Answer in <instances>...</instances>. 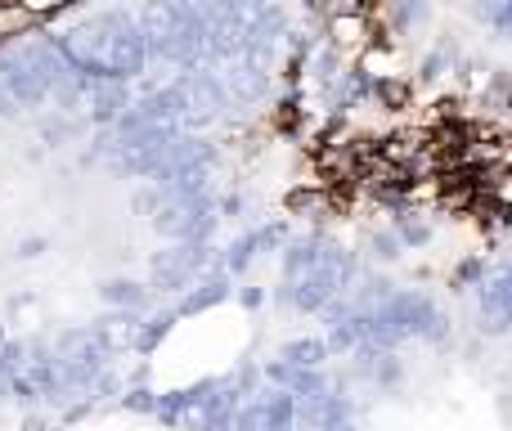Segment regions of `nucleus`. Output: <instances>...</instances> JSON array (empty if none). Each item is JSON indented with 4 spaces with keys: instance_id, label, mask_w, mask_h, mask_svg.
Listing matches in <instances>:
<instances>
[{
    "instance_id": "f257e3e1",
    "label": "nucleus",
    "mask_w": 512,
    "mask_h": 431,
    "mask_svg": "<svg viewBox=\"0 0 512 431\" xmlns=\"http://www.w3.org/2000/svg\"><path fill=\"white\" fill-rule=\"evenodd\" d=\"M135 23H140L144 50L167 63H180V68L194 72L198 59L207 54V23L203 9L194 5H149Z\"/></svg>"
},
{
    "instance_id": "f03ea898",
    "label": "nucleus",
    "mask_w": 512,
    "mask_h": 431,
    "mask_svg": "<svg viewBox=\"0 0 512 431\" xmlns=\"http://www.w3.org/2000/svg\"><path fill=\"white\" fill-rule=\"evenodd\" d=\"M216 203L212 198H167V203L158 207V216H153V229H158L162 238H171V243H207L216 229Z\"/></svg>"
},
{
    "instance_id": "7ed1b4c3",
    "label": "nucleus",
    "mask_w": 512,
    "mask_h": 431,
    "mask_svg": "<svg viewBox=\"0 0 512 431\" xmlns=\"http://www.w3.org/2000/svg\"><path fill=\"white\" fill-rule=\"evenodd\" d=\"M212 261V247L207 243H171L162 252L149 256V288L158 292H180L198 279Z\"/></svg>"
},
{
    "instance_id": "20e7f679",
    "label": "nucleus",
    "mask_w": 512,
    "mask_h": 431,
    "mask_svg": "<svg viewBox=\"0 0 512 431\" xmlns=\"http://www.w3.org/2000/svg\"><path fill=\"white\" fill-rule=\"evenodd\" d=\"M176 90H180V126H207L230 104L221 77H212V72H203V68L185 72V77L176 81Z\"/></svg>"
},
{
    "instance_id": "39448f33",
    "label": "nucleus",
    "mask_w": 512,
    "mask_h": 431,
    "mask_svg": "<svg viewBox=\"0 0 512 431\" xmlns=\"http://www.w3.org/2000/svg\"><path fill=\"white\" fill-rule=\"evenodd\" d=\"M477 328L486 337H504L508 328H512V256H508V261H499L495 270L481 279Z\"/></svg>"
},
{
    "instance_id": "423d86ee",
    "label": "nucleus",
    "mask_w": 512,
    "mask_h": 431,
    "mask_svg": "<svg viewBox=\"0 0 512 431\" xmlns=\"http://www.w3.org/2000/svg\"><path fill=\"white\" fill-rule=\"evenodd\" d=\"M86 104L95 122H117V117L131 108V95H126V81H90L86 86Z\"/></svg>"
},
{
    "instance_id": "0eeeda50",
    "label": "nucleus",
    "mask_w": 512,
    "mask_h": 431,
    "mask_svg": "<svg viewBox=\"0 0 512 431\" xmlns=\"http://www.w3.org/2000/svg\"><path fill=\"white\" fill-rule=\"evenodd\" d=\"M279 243H283V225H261V229H252V234H243V238H234V243H230V252H225V270H230V274L248 270L252 256L261 252V247H279Z\"/></svg>"
},
{
    "instance_id": "6e6552de",
    "label": "nucleus",
    "mask_w": 512,
    "mask_h": 431,
    "mask_svg": "<svg viewBox=\"0 0 512 431\" xmlns=\"http://www.w3.org/2000/svg\"><path fill=\"white\" fill-rule=\"evenodd\" d=\"M225 95H234V99H261L265 90H270V77H265V72H256L252 63H243V59H234L230 63V72H225Z\"/></svg>"
},
{
    "instance_id": "1a4fd4ad",
    "label": "nucleus",
    "mask_w": 512,
    "mask_h": 431,
    "mask_svg": "<svg viewBox=\"0 0 512 431\" xmlns=\"http://www.w3.org/2000/svg\"><path fill=\"white\" fill-rule=\"evenodd\" d=\"M99 297L108 301V306H117L122 315H140L144 306H149V288L135 279H108L99 283Z\"/></svg>"
},
{
    "instance_id": "9d476101",
    "label": "nucleus",
    "mask_w": 512,
    "mask_h": 431,
    "mask_svg": "<svg viewBox=\"0 0 512 431\" xmlns=\"http://www.w3.org/2000/svg\"><path fill=\"white\" fill-rule=\"evenodd\" d=\"M225 297H230V279H225V274H212V279H203V283H198L194 292H189L185 301H180L176 319H180V315H203V310L221 306Z\"/></svg>"
},
{
    "instance_id": "9b49d317",
    "label": "nucleus",
    "mask_w": 512,
    "mask_h": 431,
    "mask_svg": "<svg viewBox=\"0 0 512 431\" xmlns=\"http://www.w3.org/2000/svg\"><path fill=\"white\" fill-rule=\"evenodd\" d=\"M279 360L292 364V369H319L328 360V346L319 337H292V342H283Z\"/></svg>"
},
{
    "instance_id": "f8f14e48",
    "label": "nucleus",
    "mask_w": 512,
    "mask_h": 431,
    "mask_svg": "<svg viewBox=\"0 0 512 431\" xmlns=\"http://www.w3.org/2000/svg\"><path fill=\"white\" fill-rule=\"evenodd\" d=\"M171 324H176V310H162V315H153L149 324H140V333H135V342H131V346H135V351L149 355L153 346H158L162 337L171 333Z\"/></svg>"
},
{
    "instance_id": "ddd939ff",
    "label": "nucleus",
    "mask_w": 512,
    "mask_h": 431,
    "mask_svg": "<svg viewBox=\"0 0 512 431\" xmlns=\"http://www.w3.org/2000/svg\"><path fill=\"white\" fill-rule=\"evenodd\" d=\"M396 238H400V247H423L427 238H432V225L427 220H418V216H400L396 220Z\"/></svg>"
},
{
    "instance_id": "4468645a",
    "label": "nucleus",
    "mask_w": 512,
    "mask_h": 431,
    "mask_svg": "<svg viewBox=\"0 0 512 431\" xmlns=\"http://www.w3.org/2000/svg\"><path fill=\"white\" fill-rule=\"evenodd\" d=\"M162 203H167V194H162V189L153 185V180H149L144 189H135V198H131V207H135L140 216H158V207H162Z\"/></svg>"
},
{
    "instance_id": "2eb2a0df",
    "label": "nucleus",
    "mask_w": 512,
    "mask_h": 431,
    "mask_svg": "<svg viewBox=\"0 0 512 431\" xmlns=\"http://www.w3.org/2000/svg\"><path fill=\"white\" fill-rule=\"evenodd\" d=\"M373 256H378V261H396V256H400V238L391 234V229L373 234Z\"/></svg>"
},
{
    "instance_id": "dca6fc26",
    "label": "nucleus",
    "mask_w": 512,
    "mask_h": 431,
    "mask_svg": "<svg viewBox=\"0 0 512 431\" xmlns=\"http://www.w3.org/2000/svg\"><path fill=\"white\" fill-rule=\"evenodd\" d=\"M472 279H486V256H472V261L459 265V274H454V283H459V288H468Z\"/></svg>"
},
{
    "instance_id": "f3484780",
    "label": "nucleus",
    "mask_w": 512,
    "mask_h": 431,
    "mask_svg": "<svg viewBox=\"0 0 512 431\" xmlns=\"http://www.w3.org/2000/svg\"><path fill=\"white\" fill-rule=\"evenodd\" d=\"M153 405H158V396H153L149 387L126 391V409H140V414H153Z\"/></svg>"
},
{
    "instance_id": "a211bd4d",
    "label": "nucleus",
    "mask_w": 512,
    "mask_h": 431,
    "mask_svg": "<svg viewBox=\"0 0 512 431\" xmlns=\"http://www.w3.org/2000/svg\"><path fill=\"white\" fill-rule=\"evenodd\" d=\"M14 113H18V104H14V99H9V90L0 86V117H14Z\"/></svg>"
},
{
    "instance_id": "6ab92c4d",
    "label": "nucleus",
    "mask_w": 512,
    "mask_h": 431,
    "mask_svg": "<svg viewBox=\"0 0 512 431\" xmlns=\"http://www.w3.org/2000/svg\"><path fill=\"white\" fill-rule=\"evenodd\" d=\"M239 297H243V306H261V288H243Z\"/></svg>"
},
{
    "instance_id": "aec40b11",
    "label": "nucleus",
    "mask_w": 512,
    "mask_h": 431,
    "mask_svg": "<svg viewBox=\"0 0 512 431\" xmlns=\"http://www.w3.org/2000/svg\"><path fill=\"white\" fill-rule=\"evenodd\" d=\"M5 342H9V337H5V328H0V346H5Z\"/></svg>"
}]
</instances>
